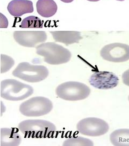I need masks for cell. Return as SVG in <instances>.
I'll list each match as a JSON object with an SVG mask.
<instances>
[{
    "label": "cell",
    "instance_id": "obj_1",
    "mask_svg": "<svg viewBox=\"0 0 129 146\" xmlns=\"http://www.w3.org/2000/svg\"><path fill=\"white\" fill-rule=\"evenodd\" d=\"M18 129L25 137L32 139L52 138L56 134L57 128L46 120H26L21 122Z\"/></svg>",
    "mask_w": 129,
    "mask_h": 146
},
{
    "label": "cell",
    "instance_id": "obj_2",
    "mask_svg": "<svg viewBox=\"0 0 129 146\" xmlns=\"http://www.w3.org/2000/svg\"><path fill=\"white\" fill-rule=\"evenodd\" d=\"M36 53L44 58V62L51 65L68 62L72 57L71 52L54 42L41 43L36 47Z\"/></svg>",
    "mask_w": 129,
    "mask_h": 146
},
{
    "label": "cell",
    "instance_id": "obj_3",
    "mask_svg": "<svg viewBox=\"0 0 129 146\" xmlns=\"http://www.w3.org/2000/svg\"><path fill=\"white\" fill-rule=\"evenodd\" d=\"M30 85L14 79H6L1 82V96L11 101H19L30 96L33 93Z\"/></svg>",
    "mask_w": 129,
    "mask_h": 146
},
{
    "label": "cell",
    "instance_id": "obj_4",
    "mask_svg": "<svg viewBox=\"0 0 129 146\" xmlns=\"http://www.w3.org/2000/svg\"><path fill=\"white\" fill-rule=\"evenodd\" d=\"M88 86L79 82L69 81L59 84L56 93L58 97L66 101H77L87 98L90 94Z\"/></svg>",
    "mask_w": 129,
    "mask_h": 146
},
{
    "label": "cell",
    "instance_id": "obj_5",
    "mask_svg": "<svg viewBox=\"0 0 129 146\" xmlns=\"http://www.w3.org/2000/svg\"><path fill=\"white\" fill-rule=\"evenodd\" d=\"M12 74L26 82L37 83L46 79L49 75V71L44 66L33 65L24 62L19 63Z\"/></svg>",
    "mask_w": 129,
    "mask_h": 146
},
{
    "label": "cell",
    "instance_id": "obj_6",
    "mask_svg": "<svg viewBox=\"0 0 129 146\" xmlns=\"http://www.w3.org/2000/svg\"><path fill=\"white\" fill-rule=\"evenodd\" d=\"M53 107V103L49 99L37 96L21 104L19 110L21 114L26 116L38 117L50 113Z\"/></svg>",
    "mask_w": 129,
    "mask_h": 146
},
{
    "label": "cell",
    "instance_id": "obj_7",
    "mask_svg": "<svg viewBox=\"0 0 129 146\" xmlns=\"http://www.w3.org/2000/svg\"><path fill=\"white\" fill-rule=\"evenodd\" d=\"M77 131L84 135L100 136L105 134L109 129L108 123L97 117H87L80 120L77 125Z\"/></svg>",
    "mask_w": 129,
    "mask_h": 146
},
{
    "label": "cell",
    "instance_id": "obj_8",
    "mask_svg": "<svg viewBox=\"0 0 129 146\" xmlns=\"http://www.w3.org/2000/svg\"><path fill=\"white\" fill-rule=\"evenodd\" d=\"M100 55L109 62H124L129 60V46L122 43L107 44L102 48Z\"/></svg>",
    "mask_w": 129,
    "mask_h": 146
},
{
    "label": "cell",
    "instance_id": "obj_9",
    "mask_svg": "<svg viewBox=\"0 0 129 146\" xmlns=\"http://www.w3.org/2000/svg\"><path fill=\"white\" fill-rule=\"evenodd\" d=\"M89 82L95 88L107 90L116 87L119 84V78L113 72L98 71L94 72L90 76Z\"/></svg>",
    "mask_w": 129,
    "mask_h": 146
},
{
    "label": "cell",
    "instance_id": "obj_10",
    "mask_svg": "<svg viewBox=\"0 0 129 146\" xmlns=\"http://www.w3.org/2000/svg\"><path fill=\"white\" fill-rule=\"evenodd\" d=\"M16 42L23 47L33 48L38 44L45 42L47 35L45 31H21L14 32Z\"/></svg>",
    "mask_w": 129,
    "mask_h": 146
},
{
    "label": "cell",
    "instance_id": "obj_11",
    "mask_svg": "<svg viewBox=\"0 0 129 146\" xmlns=\"http://www.w3.org/2000/svg\"><path fill=\"white\" fill-rule=\"evenodd\" d=\"M9 13L13 16L20 17L33 11V3L29 0H12L7 7Z\"/></svg>",
    "mask_w": 129,
    "mask_h": 146
},
{
    "label": "cell",
    "instance_id": "obj_12",
    "mask_svg": "<svg viewBox=\"0 0 129 146\" xmlns=\"http://www.w3.org/2000/svg\"><path fill=\"white\" fill-rule=\"evenodd\" d=\"M54 40L66 46L79 43L83 38L81 33L77 31H51Z\"/></svg>",
    "mask_w": 129,
    "mask_h": 146
},
{
    "label": "cell",
    "instance_id": "obj_13",
    "mask_svg": "<svg viewBox=\"0 0 129 146\" xmlns=\"http://www.w3.org/2000/svg\"><path fill=\"white\" fill-rule=\"evenodd\" d=\"M22 137L16 128H1V146H20Z\"/></svg>",
    "mask_w": 129,
    "mask_h": 146
},
{
    "label": "cell",
    "instance_id": "obj_14",
    "mask_svg": "<svg viewBox=\"0 0 129 146\" xmlns=\"http://www.w3.org/2000/svg\"><path fill=\"white\" fill-rule=\"evenodd\" d=\"M38 13L43 17H50L56 14L58 7L53 0H38L36 4Z\"/></svg>",
    "mask_w": 129,
    "mask_h": 146
},
{
    "label": "cell",
    "instance_id": "obj_15",
    "mask_svg": "<svg viewBox=\"0 0 129 146\" xmlns=\"http://www.w3.org/2000/svg\"><path fill=\"white\" fill-rule=\"evenodd\" d=\"M111 143L115 146H129V129H119L110 135Z\"/></svg>",
    "mask_w": 129,
    "mask_h": 146
},
{
    "label": "cell",
    "instance_id": "obj_16",
    "mask_svg": "<svg viewBox=\"0 0 129 146\" xmlns=\"http://www.w3.org/2000/svg\"><path fill=\"white\" fill-rule=\"evenodd\" d=\"M20 27L22 28H42L43 22L38 17L30 16L22 21Z\"/></svg>",
    "mask_w": 129,
    "mask_h": 146
},
{
    "label": "cell",
    "instance_id": "obj_17",
    "mask_svg": "<svg viewBox=\"0 0 129 146\" xmlns=\"http://www.w3.org/2000/svg\"><path fill=\"white\" fill-rule=\"evenodd\" d=\"M64 146H93V141L85 137L77 136L76 137H71L64 142Z\"/></svg>",
    "mask_w": 129,
    "mask_h": 146
},
{
    "label": "cell",
    "instance_id": "obj_18",
    "mask_svg": "<svg viewBox=\"0 0 129 146\" xmlns=\"http://www.w3.org/2000/svg\"><path fill=\"white\" fill-rule=\"evenodd\" d=\"M1 73H5L9 71L15 64V61L13 58L6 55L1 54Z\"/></svg>",
    "mask_w": 129,
    "mask_h": 146
},
{
    "label": "cell",
    "instance_id": "obj_19",
    "mask_svg": "<svg viewBox=\"0 0 129 146\" xmlns=\"http://www.w3.org/2000/svg\"><path fill=\"white\" fill-rule=\"evenodd\" d=\"M122 80L124 84L129 87V69L126 70L122 74Z\"/></svg>",
    "mask_w": 129,
    "mask_h": 146
},
{
    "label": "cell",
    "instance_id": "obj_20",
    "mask_svg": "<svg viewBox=\"0 0 129 146\" xmlns=\"http://www.w3.org/2000/svg\"><path fill=\"white\" fill-rule=\"evenodd\" d=\"M0 15H1V26H0V28H7L8 25V20H7V18L5 17V21H3V18L2 17L1 13L0 14Z\"/></svg>",
    "mask_w": 129,
    "mask_h": 146
},
{
    "label": "cell",
    "instance_id": "obj_21",
    "mask_svg": "<svg viewBox=\"0 0 129 146\" xmlns=\"http://www.w3.org/2000/svg\"><path fill=\"white\" fill-rule=\"evenodd\" d=\"M61 1H62L63 2H65V3H71L73 2L74 0H60Z\"/></svg>",
    "mask_w": 129,
    "mask_h": 146
},
{
    "label": "cell",
    "instance_id": "obj_22",
    "mask_svg": "<svg viewBox=\"0 0 129 146\" xmlns=\"http://www.w3.org/2000/svg\"><path fill=\"white\" fill-rule=\"evenodd\" d=\"M87 1H90V2H98V1H99L100 0H87Z\"/></svg>",
    "mask_w": 129,
    "mask_h": 146
},
{
    "label": "cell",
    "instance_id": "obj_23",
    "mask_svg": "<svg viewBox=\"0 0 129 146\" xmlns=\"http://www.w3.org/2000/svg\"><path fill=\"white\" fill-rule=\"evenodd\" d=\"M117 1H123L124 0H117Z\"/></svg>",
    "mask_w": 129,
    "mask_h": 146
},
{
    "label": "cell",
    "instance_id": "obj_24",
    "mask_svg": "<svg viewBox=\"0 0 129 146\" xmlns=\"http://www.w3.org/2000/svg\"><path fill=\"white\" fill-rule=\"evenodd\" d=\"M128 99H129V97H128Z\"/></svg>",
    "mask_w": 129,
    "mask_h": 146
}]
</instances>
